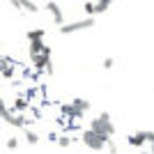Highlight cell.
<instances>
[{
    "mask_svg": "<svg viewBox=\"0 0 154 154\" xmlns=\"http://www.w3.org/2000/svg\"><path fill=\"white\" fill-rule=\"evenodd\" d=\"M145 140H147L149 145H154V131H145Z\"/></svg>",
    "mask_w": 154,
    "mask_h": 154,
    "instance_id": "cell-18",
    "label": "cell"
},
{
    "mask_svg": "<svg viewBox=\"0 0 154 154\" xmlns=\"http://www.w3.org/2000/svg\"><path fill=\"white\" fill-rule=\"evenodd\" d=\"M58 145H60V147H69V145H71V136H60Z\"/></svg>",
    "mask_w": 154,
    "mask_h": 154,
    "instance_id": "cell-13",
    "label": "cell"
},
{
    "mask_svg": "<svg viewBox=\"0 0 154 154\" xmlns=\"http://www.w3.org/2000/svg\"><path fill=\"white\" fill-rule=\"evenodd\" d=\"M152 154H154V145H152Z\"/></svg>",
    "mask_w": 154,
    "mask_h": 154,
    "instance_id": "cell-21",
    "label": "cell"
},
{
    "mask_svg": "<svg viewBox=\"0 0 154 154\" xmlns=\"http://www.w3.org/2000/svg\"><path fill=\"white\" fill-rule=\"evenodd\" d=\"M92 26H94V19H88V16H85L83 21H74V23H64V26L60 28V32H62V35H71V32L85 30V28H92Z\"/></svg>",
    "mask_w": 154,
    "mask_h": 154,
    "instance_id": "cell-3",
    "label": "cell"
},
{
    "mask_svg": "<svg viewBox=\"0 0 154 154\" xmlns=\"http://www.w3.org/2000/svg\"><path fill=\"white\" fill-rule=\"evenodd\" d=\"M90 129L94 131V134H99V136H103V138H113L115 136V124L110 122V115L108 113H101V115H97L94 120L90 122Z\"/></svg>",
    "mask_w": 154,
    "mask_h": 154,
    "instance_id": "cell-1",
    "label": "cell"
},
{
    "mask_svg": "<svg viewBox=\"0 0 154 154\" xmlns=\"http://www.w3.org/2000/svg\"><path fill=\"white\" fill-rule=\"evenodd\" d=\"M62 113H64V115H69V117H83V113H78L71 103H62Z\"/></svg>",
    "mask_w": 154,
    "mask_h": 154,
    "instance_id": "cell-9",
    "label": "cell"
},
{
    "mask_svg": "<svg viewBox=\"0 0 154 154\" xmlns=\"http://www.w3.org/2000/svg\"><path fill=\"white\" fill-rule=\"evenodd\" d=\"M7 147H9V149H16V147H19V140H16V138H7Z\"/></svg>",
    "mask_w": 154,
    "mask_h": 154,
    "instance_id": "cell-15",
    "label": "cell"
},
{
    "mask_svg": "<svg viewBox=\"0 0 154 154\" xmlns=\"http://www.w3.org/2000/svg\"><path fill=\"white\" fill-rule=\"evenodd\" d=\"M26 140L30 143V145H37V143H39V136L35 134V131H30V129H26Z\"/></svg>",
    "mask_w": 154,
    "mask_h": 154,
    "instance_id": "cell-12",
    "label": "cell"
},
{
    "mask_svg": "<svg viewBox=\"0 0 154 154\" xmlns=\"http://www.w3.org/2000/svg\"><path fill=\"white\" fill-rule=\"evenodd\" d=\"M21 5H23V9H28V12H39V9H37V5H35V2H30V0L21 2Z\"/></svg>",
    "mask_w": 154,
    "mask_h": 154,
    "instance_id": "cell-14",
    "label": "cell"
},
{
    "mask_svg": "<svg viewBox=\"0 0 154 154\" xmlns=\"http://www.w3.org/2000/svg\"><path fill=\"white\" fill-rule=\"evenodd\" d=\"M143 143H147V140H145V131H138V134H131V136H129V145L140 147Z\"/></svg>",
    "mask_w": 154,
    "mask_h": 154,
    "instance_id": "cell-8",
    "label": "cell"
},
{
    "mask_svg": "<svg viewBox=\"0 0 154 154\" xmlns=\"http://www.w3.org/2000/svg\"><path fill=\"white\" fill-rule=\"evenodd\" d=\"M106 147L110 149V154H117V147H115V143H113V138H110V140L106 143Z\"/></svg>",
    "mask_w": 154,
    "mask_h": 154,
    "instance_id": "cell-17",
    "label": "cell"
},
{
    "mask_svg": "<svg viewBox=\"0 0 154 154\" xmlns=\"http://www.w3.org/2000/svg\"><path fill=\"white\" fill-rule=\"evenodd\" d=\"M46 51H48V46H46L44 42H30V46H28L30 58H32V55H44Z\"/></svg>",
    "mask_w": 154,
    "mask_h": 154,
    "instance_id": "cell-5",
    "label": "cell"
},
{
    "mask_svg": "<svg viewBox=\"0 0 154 154\" xmlns=\"http://www.w3.org/2000/svg\"><path fill=\"white\" fill-rule=\"evenodd\" d=\"M16 108H19V110H26V101H21V99H19V101H16Z\"/></svg>",
    "mask_w": 154,
    "mask_h": 154,
    "instance_id": "cell-19",
    "label": "cell"
},
{
    "mask_svg": "<svg viewBox=\"0 0 154 154\" xmlns=\"http://www.w3.org/2000/svg\"><path fill=\"white\" fill-rule=\"evenodd\" d=\"M113 64H115V60H113V58H106V60L101 62V67H103V69H110Z\"/></svg>",
    "mask_w": 154,
    "mask_h": 154,
    "instance_id": "cell-16",
    "label": "cell"
},
{
    "mask_svg": "<svg viewBox=\"0 0 154 154\" xmlns=\"http://www.w3.org/2000/svg\"><path fill=\"white\" fill-rule=\"evenodd\" d=\"M46 9L51 12L53 23L62 28V26H64V14H62V9H60V5H58V2H46Z\"/></svg>",
    "mask_w": 154,
    "mask_h": 154,
    "instance_id": "cell-4",
    "label": "cell"
},
{
    "mask_svg": "<svg viewBox=\"0 0 154 154\" xmlns=\"http://www.w3.org/2000/svg\"><path fill=\"white\" fill-rule=\"evenodd\" d=\"M81 140H83V145H85V147H90L92 152H101V149H106L108 138H103V136L94 134L92 129H85L83 136H81Z\"/></svg>",
    "mask_w": 154,
    "mask_h": 154,
    "instance_id": "cell-2",
    "label": "cell"
},
{
    "mask_svg": "<svg viewBox=\"0 0 154 154\" xmlns=\"http://www.w3.org/2000/svg\"><path fill=\"white\" fill-rule=\"evenodd\" d=\"M145 154H152V152H145Z\"/></svg>",
    "mask_w": 154,
    "mask_h": 154,
    "instance_id": "cell-22",
    "label": "cell"
},
{
    "mask_svg": "<svg viewBox=\"0 0 154 154\" xmlns=\"http://www.w3.org/2000/svg\"><path fill=\"white\" fill-rule=\"evenodd\" d=\"M71 106H74L78 113H85V110L90 108V101H85V99H74V103H71Z\"/></svg>",
    "mask_w": 154,
    "mask_h": 154,
    "instance_id": "cell-10",
    "label": "cell"
},
{
    "mask_svg": "<svg viewBox=\"0 0 154 154\" xmlns=\"http://www.w3.org/2000/svg\"><path fill=\"white\" fill-rule=\"evenodd\" d=\"M46 37V28H35L28 32V42H44Z\"/></svg>",
    "mask_w": 154,
    "mask_h": 154,
    "instance_id": "cell-6",
    "label": "cell"
},
{
    "mask_svg": "<svg viewBox=\"0 0 154 154\" xmlns=\"http://www.w3.org/2000/svg\"><path fill=\"white\" fill-rule=\"evenodd\" d=\"M58 138H60L58 134H48V140H53V143H58Z\"/></svg>",
    "mask_w": 154,
    "mask_h": 154,
    "instance_id": "cell-20",
    "label": "cell"
},
{
    "mask_svg": "<svg viewBox=\"0 0 154 154\" xmlns=\"http://www.w3.org/2000/svg\"><path fill=\"white\" fill-rule=\"evenodd\" d=\"M0 117H2L5 122H9V124L14 122V115H12V110L7 108V103L2 101V97H0Z\"/></svg>",
    "mask_w": 154,
    "mask_h": 154,
    "instance_id": "cell-7",
    "label": "cell"
},
{
    "mask_svg": "<svg viewBox=\"0 0 154 154\" xmlns=\"http://www.w3.org/2000/svg\"><path fill=\"white\" fill-rule=\"evenodd\" d=\"M108 7H110V0H99V2H94V12L101 14V12H106Z\"/></svg>",
    "mask_w": 154,
    "mask_h": 154,
    "instance_id": "cell-11",
    "label": "cell"
}]
</instances>
